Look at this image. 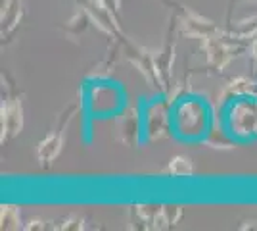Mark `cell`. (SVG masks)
I'll return each mask as SVG.
<instances>
[{
  "label": "cell",
  "instance_id": "1",
  "mask_svg": "<svg viewBox=\"0 0 257 231\" xmlns=\"http://www.w3.org/2000/svg\"><path fill=\"white\" fill-rule=\"evenodd\" d=\"M173 131L182 141H204L209 131V110L196 97H182L173 104Z\"/></svg>",
  "mask_w": 257,
  "mask_h": 231
},
{
  "label": "cell",
  "instance_id": "2",
  "mask_svg": "<svg viewBox=\"0 0 257 231\" xmlns=\"http://www.w3.org/2000/svg\"><path fill=\"white\" fill-rule=\"evenodd\" d=\"M221 121L238 143H249L257 139V97H244L230 102Z\"/></svg>",
  "mask_w": 257,
  "mask_h": 231
},
{
  "label": "cell",
  "instance_id": "3",
  "mask_svg": "<svg viewBox=\"0 0 257 231\" xmlns=\"http://www.w3.org/2000/svg\"><path fill=\"white\" fill-rule=\"evenodd\" d=\"M142 120H144V137L146 141H160L171 137L173 133V100L165 99L150 100L142 106Z\"/></svg>",
  "mask_w": 257,
  "mask_h": 231
},
{
  "label": "cell",
  "instance_id": "4",
  "mask_svg": "<svg viewBox=\"0 0 257 231\" xmlns=\"http://www.w3.org/2000/svg\"><path fill=\"white\" fill-rule=\"evenodd\" d=\"M79 102H71L67 108H65L62 114H60V118L56 121V127L52 129L50 135H46L43 141L39 143V148H37V158H39V162L43 168H48V166H52V162L60 156V152L64 150V135H65V129H67V125H69V121L73 120V116H75L77 112H79Z\"/></svg>",
  "mask_w": 257,
  "mask_h": 231
},
{
  "label": "cell",
  "instance_id": "5",
  "mask_svg": "<svg viewBox=\"0 0 257 231\" xmlns=\"http://www.w3.org/2000/svg\"><path fill=\"white\" fill-rule=\"evenodd\" d=\"M163 4H167L173 10V14L177 16L179 35L181 37H196V39L204 41V39H209V37H215V35H221V29L213 22H209L207 18L196 14L190 8L182 6L175 0H163Z\"/></svg>",
  "mask_w": 257,
  "mask_h": 231
},
{
  "label": "cell",
  "instance_id": "6",
  "mask_svg": "<svg viewBox=\"0 0 257 231\" xmlns=\"http://www.w3.org/2000/svg\"><path fill=\"white\" fill-rule=\"evenodd\" d=\"M177 31H179V22H177V16L173 14L169 18V27L165 33L163 46L156 56V67H158V73L161 79V91L165 95L171 93V69L173 62H175V48H177V39H175Z\"/></svg>",
  "mask_w": 257,
  "mask_h": 231
},
{
  "label": "cell",
  "instance_id": "7",
  "mask_svg": "<svg viewBox=\"0 0 257 231\" xmlns=\"http://www.w3.org/2000/svg\"><path fill=\"white\" fill-rule=\"evenodd\" d=\"M117 135L119 141L127 146H139L144 135V120H142V112L135 106H125L121 114L117 116Z\"/></svg>",
  "mask_w": 257,
  "mask_h": 231
},
{
  "label": "cell",
  "instance_id": "8",
  "mask_svg": "<svg viewBox=\"0 0 257 231\" xmlns=\"http://www.w3.org/2000/svg\"><path fill=\"white\" fill-rule=\"evenodd\" d=\"M117 41L121 43V46L125 48V54H127L128 62L137 67L140 73H142V75L150 81L152 85L161 87L160 73H158V67H156V58H154L148 50H144V48L137 46L135 43H131L125 35H121Z\"/></svg>",
  "mask_w": 257,
  "mask_h": 231
},
{
  "label": "cell",
  "instance_id": "9",
  "mask_svg": "<svg viewBox=\"0 0 257 231\" xmlns=\"http://www.w3.org/2000/svg\"><path fill=\"white\" fill-rule=\"evenodd\" d=\"M2 102V143L14 139L23 127V106L22 97L16 93H6Z\"/></svg>",
  "mask_w": 257,
  "mask_h": 231
},
{
  "label": "cell",
  "instance_id": "10",
  "mask_svg": "<svg viewBox=\"0 0 257 231\" xmlns=\"http://www.w3.org/2000/svg\"><path fill=\"white\" fill-rule=\"evenodd\" d=\"M244 97H257V83L249 77H236L230 83H226L225 89L221 91V95L217 97L219 110L225 112V108L238 99Z\"/></svg>",
  "mask_w": 257,
  "mask_h": 231
},
{
  "label": "cell",
  "instance_id": "11",
  "mask_svg": "<svg viewBox=\"0 0 257 231\" xmlns=\"http://www.w3.org/2000/svg\"><path fill=\"white\" fill-rule=\"evenodd\" d=\"M22 20V2L20 0H6L2 4V37L12 33Z\"/></svg>",
  "mask_w": 257,
  "mask_h": 231
},
{
  "label": "cell",
  "instance_id": "12",
  "mask_svg": "<svg viewBox=\"0 0 257 231\" xmlns=\"http://www.w3.org/2000/svg\"><path fill=\"white\" fill-rule=\"evenodd\" d=\"M204 143L207 144V146H211V148H221V150H228V148L236 146V144H238V141L230 137V133L226 131L225 125H223V121H221V125H219V127H217V125L209 127L207 135L204 137Z\"/></svg>",
  "mask_w": 257,
  "mask_h": 231
},
{
  "label": "cell",
  "instance_id": "13",
  "mask_svg": "<svg viewBox=\"0 0 257 231\" xmlns=\"http://www.w3.org/2000/svg\"><path fill=\"white\" fill-rule=\"evenodd\" d=\"M90 22H92V16L88 14V10H79L75 12V16L69 20V22L65 23V31L69 35H73V37H79V35H83L88 29V25H90Z\"/></svg>",
  "mask_w": 257,
  "mask_h": 231
},
{
  "label": "cell",
  "instance_id": "14",
  "mask_svg": "<svg viewBox=\"0 0 257 231\" xmlns=\"http://www.w3.org/2000/svg\"><path fill=\"white\" fill-rule=\"evenodd\" d=\"M167 174L173 177H188L194 174L192 160L188 156H175L167 166Z\"/></svg>",
  "mask_w": 257,
  "mask_h": 231
},
{
  "label": "cell",
  "instance_id": "15",
  "mask_svg": "<svg viewBox=\"0 0 257 231\" xmlns=\"http://www.w3.org/2000/svg\"><path fill=\"white\" fill-rule=\"evenodd\" d=\"M2 229H18L20 227V212L16 206H4L2 208Z\"/></svg>",
  "mask_w": 257,
  "mask_h": 231
},
{
  "label": "cell",
  "instance_id": "16",
  "mask_svg": "<svg viewBox=\"0 0 257 231\" xmlns=\"http://www.w3.org/2000/svg\"><path fill=\"white\" fill-rule=\"evenodd\" d=\"M182 216V208L181 206H163V223L165 227H171V225H177L179 220Z\"/></svg>",
  "mask_w": 257,
  "mask_h": 231
},
{
  "label": "cell",
  "instance_id": "17",
  "mask_svg": "<svg viewBox=\"0 0 257 231\" xmlns=\"http://www.w3.org/2000/svg\"><path fill=\"white\" fill-rule=\"evenodd\" d=\"M251 56H253V60H257V39L251 43Z\"/></svg>",
  "mask_w": 257,
  "mask_h": 231
},
{
  "label": "cell",
  "instance_id": "18",
  "mask_svg": "<svg viewBox=\"0 0 257 231\" xmlns=\"http://www.w3.org/2000/svg\"><path fill=\"white\" fill-rule=\"evenodd\" d=\"M253 64H255V71H257V60H253Z\"/></svg>",
  "mask_w": 257,
  "mask_h": 231
},
{
  "label": "cell",
  "instance_id": "19",
  "mask_svg": "<svg viewBox=\"0 0 257 231\" xmlns=\"http://www.w3.org/2000/svg\"><path fill=\"white\" fill-rule=\"evenodd\" d=\"M230 4H232V0H230Z\"/></svg>",
  "mask_w": 257,
  "mask_h": 231
}]
</instances>
